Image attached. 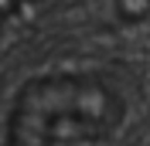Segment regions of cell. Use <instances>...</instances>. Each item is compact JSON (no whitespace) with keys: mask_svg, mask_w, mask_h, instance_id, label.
<instances>
[{"mask_svg":"<svg viewBox=\"0 0 150 146\" xmlns=\"http://www.w3.org/2000/svg\"><path fill=\"white\" fill-rule=\"evenodd\" d=\"M123 119V95L96 72H45L17 88L4 146L103 139Z\"/></svg>","mask_w":150,"mask_h":146,"instance_id":"obj_1","label":"cell"},{"mask_svg":"<svg viewBox=\"0 0 150 146\" xmlns=\"http://www.w3.org/2000/svg\"><path fill=\"white\" fill-rule=\"evenodd\" d=\"M82 4L112 27H133L150 20V0H82Z\"/></svg>","mask_w":150,"mask_h":146,"instance_id":"obj_2","label":"cell"}]
</instances>
